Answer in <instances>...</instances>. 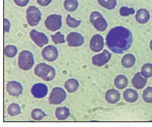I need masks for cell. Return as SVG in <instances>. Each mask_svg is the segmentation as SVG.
I'll return each instance as SVG.
<instances>
[{
	"label": "cell",
	"instance_id": "6da1fadb",
	"mask_svg": "<svg viewBox=\"0 0 152 127\" xmlns=\"http://www.w3.org/2000/svg\"><path fill=\"white\" fill-rule=\"evenodd\" d=\"M108 49L115 54H123L131 48L133 44V35L129 29L122 26L115 27L106 36Z\"/></svg>",
	"mask_w": 152,
	"mask_h": 127
},
{
	"label": "cell",
	"instance_id": "7a4b0ae2",
	"mask_svg": "<svg viewBox=\"0 0 152 127\" xmlns=\"http://www.w3.org/2000/svg\"><path fill=\"white\" fill-rule=\"evenodd\" d=\"M34 54L29 50H23L18 54V66L21 70L28 71L34 67Z\"/></svg>",
	"mask_w": 152,
	"mask_h": 127
},
{
	"label": "cell",
	"instance_id": "3957f363",
	"mask_svg": "<svg viewBox=\"0 0 152 127\" xmlns=\"http://www.w3.org/2000/svg\"><path fill=\"white\" fill-rule=\"evenodd\" d=\"M90 22L92 26L99 32H105L108 27L107 21L102 14L97 11H92L90 16Z\"/></svg>",
	"mask_w": 152,
	"mask_h": 127
},
{
	"label": "cell",
	"instance_id": "277c9868",
	"mask_svg": "<svg viewBox=\"0 0 152 127\" xmlns=\"http://www.w3.org/2000/svg\"><path fill=\"white\" fill-rule=\"evenodd\" d=\"M26 22L31 27H35L42 19V12L35 6H31L26 11Z\"/></svg>",
	"mask_w": 152,
	"mask_h": 127
},
{
	"label": "cell",
	"instance_id": "5b68a950",
	"mask_svg": "<svg viewBox=\"0 0 152 127\" xmlns=\"http://www.w3.org/2000/svg\"><path fill=\"white\" fill-rule=\"evenodd\" d=\"M45 27L50 32H57L63 26V17L61 15L52 14L48 16L45 19Z\"/></svg>",
	"mask_w": 152,
	"mask_h": 127
},
{
	"label": "cell",
	"instance_id": "8992f818",
	"mask_svg": "<svg viewBox=\"0 0 152 127\" xmlns=\"http://www.w3.org/2000/svg\"><path fill=\"white\" fill-rule=\"evenodd\" d=\"M67 97L66 91L61 87L53 88L50 93V97L48 98V101L50 105H59L65 101Z\"/></svg>",
	"mask_w": 152,
	"mask_h": 127
},
{
	"label": "cell",
	"instance_id": "52a82bcc",
	"mask_svg": "<svg viewBox=\"0 0 152 127\" xmlns=\"http://www.w3.org/2000/svg\"><path fill=\"white\" fill-rule=\"evenodd\" d=\"M30 37L32 40V41L39 48H43L45 45H47L49 44V39L47 37V35L44 34L43 32H40L35 29L31 31Z\"/></svg>",
	"mask_w": 152,
	"mask_h": 127
},
{
	"label": "cell",
	"instance_id": "ba28073f",
	"mask_svg": "<svg viewBox=\"0 0 152 127\" xmlns=\"http://www.w3.org/2000/svg\"><path fill=\"white\" fill-rule=\"evenodd\" d=\"M67 44L69 47L71 48H77V47H80L82 45L84 44L85 42V39H84L83 35L80 34L79 32H70L67 36L66 38Z\"/></svg>",
	"mask_w": 152,
	"mask_h": 127
},
{
	"label": "cell",
	"instance_id": "9c48e42d",
	"mask_svg": "<svg viewBox=\"0 0 152 127\" xmlns=\"http://www.w3.org/2000/svg\"><path fill=\"white\" fill-rule=\"evenodd\" d=\"M111 59V54L107 49L103 50L101 53L94 55L92 57V63L96 67H102L109 62Z\"/></svg>",
	"mask_w": 152,
	"mask_h": 127
},
{
	"label": "cell",
	"instance_id": "30bf717a",
	"mask_svg": "<svg viewBox=\"0 0 152 127\" xmlns=\"http://www.w3.org/2000/svg\"><path fill=\"white\" fill-rule=\"evenodd\" d=\"M42 58L49 62H54L58 57V50L55 45H47L42 50Z\"/></svg>",
	"mask_w": 152,
	"mask_h": 127
},
{
	"label": "cell",
	"instance_id": "8fae6325",
	"mask_svg": "<svg viewBox=\"0 0 152 127\" xmlns=\"http://www.w3.org/2000/svg\"><path fill=\"white\" fill-rule=\"evenodd\" d=\"M6 89L9 95L18 97L21 95L23 92V86L17 80H9L6 85Z\"/></svg>",
	"mask_w": 152,
	"mask_h": 127
},
{
	"label": "cell",
	"instance_id": "7c38bea8",
	"mask_svg": "<svg viewBox=\"0 0 152 127\" xmlns=\"http://www.w3.org/2000/svg\"><path fill=\"white\" fill-rule=\"evenodd\" d=\"M31 93L34 98L42 99L44 98L48 93V87L43 83L34 84L31 89Z\"/></svg>",
	"mask_w": 152,
	"mask_h": 127
},
{
	"label": "cell",
	"instance_id": "4fadbf2b",
	"mask_svg": "<svg viewBox=\"0 0 152 127\" xmlns=\"http://www.w3.org/2000/svg\"><path fill=\"white\" fill-rule=\"evenodd\" d=\"M104 48V39L99 34H95L91 39L90 48L93 52H100Z\"/></svg>",
	"mask_w": 152,
	"mask_h": 127
},
{
	"label": "cell",
	"instance_id": "5bb4252c",
	"mask_svg": "<svg viewBox=\"0 0 152 127\" xmlns=\"http://www.w3.org/2000/svg\"><path fill=\"white\" fill-rule=\"evenodd\" d=\"M148 78L144 77L142 74V72H137L134 76V77L131 80V84L133 85V87L136 89H142L146 86L147 83Z\"/></svg>",
	"mask_w": 152,
	"mask_h": 127
},
{
	"label": "cell",
	"instance_id": "9a60e30c",
	"mask_svg": "<svg viewBox=\"0 0 152 127\" xmlns=\"http://www.w3.org/2000/svg\"><path fill=\"white\" fill-rule=\"evenodd\" d=\"M106 101L109 104H116L120 101L121 93L120 92L115 89H110L106 92L105 94Z\"/></svg>",
	"mask_w": 152,
	"mask_h": 127
},
{
	"label": "cell",
	"instance_id": "2e32d148",
	"mask_svg": "<svg viewBox=\"0 0 152 127\" xmlns=\"http://www.w3.org/2000/svg\"><path fill=\"white\" fill-rule=\"evenodd\" d=\"M150 18H151V16H150L149 11L145 8L139 9L135 14V19L140 24H145L148 23Z\"/></svg>",
	"mask_w": 152,
	"mask_h": 127
},
{
	"label": "cell",
	"instance_id": "e0dca14e",
	"mask_svg": "<svg viewBox=\"0 0 152 127\" xmlns=\"http://www.w3.org/2000/svg\"><path fill=\"white\" fill-rule=\"evenodd\" d=\"M71 114L70 109L66 106H61L58 107L55 109V117L58 120V121H64V120L67 119Z\"/></svg>",
	"mask_w": 152,
	"mask_h": 127
},
{
	"label": "cell",
	"instance_id": "ac0fdd59",
	"mask_svg": "<svg viewBox=\"0 0 152 127\" xmlns=\"http://www.w3.org/2000/svg\"><path fill=\"white\" fill-rule=\"evenodd\" d=\"M79 87V81L75 78H70L66 80L64 83V88L69 93L76 92Z\"/></svg>",
	"mask_w": 152,
	"mask_h": 127
},
{
	"label": "cell",
	"instance_id": "d6986e66",
	"mask_svg": "<svg viewBox=\"0 0 152 127\" xmlns=\"http://www.w3.org/2000/svg\"><path fill=\"white\" fill-rule=\"evenodd\" d=\"M123 98L124 100L130 103L136 102L139 99V94L137 93L136 90L133 89H127L123 93Z\"/></svg>",
	"mask_w": 152,
	"mask_h": 127
},
{
	"label": "cell",
	"instance_id": "ffe728a7",
	"mask_svg": "<svg viewBox=\"0 0 152 127\" xmlns=\"http://www.w3.org/2000/svg\"><path fill=\"white\" fill-rule=\"evenodd\" d=\"M135 56L133 54L131 53H127L126 55H124L123 57L121 60V63L124 68L126 69H130L134 66V63H135Z\"/></svg>",
	"mask_w": 152,
	"mask_h": 127
},
{
	"label": "cell",
	"instance_id": "44dd1931",
	"mask_svg": "<svg viewBox=\"0 0 152 127\" xmlns=\"http://www.w3.org/2000/svg\"><path fill=\"white\" fill-rule=\"evenodd\" d=\"M114 83H115V85L118 89H124L128 85V78L126 77V75H118L115 77Z\"/></svg>",
	"mask_w": 152,
	"mask_h": 127
},
{
	"label": "cell",
	"instance_id": "7402d4cb",
	"mask_svg": "<svg viewBox=\"0 0 152 127\" xmlns=\"http://www.w3.org/2000/svg\"><path fill=\"white\" fill-rule=\"evenodd\" d=\"M49 66L47 63H39V64H37L35 68H34V75L38 77H40V78H43V77L46 74V72H47L48 69H49Z\"/></svg>",
	"mask_w": 152,
	"mask_h": 127
},
{
	"label": "cell",
	"instance_id": "603a6c76",
	"mask_svg": "<svg viewBox=\"0 0 152 127\" xmlns=\"http://www.w3.org/2000/svg\"><path fill=\"white\" fill-rule=\"evenodd\" d=\"M63 7L68 12H73L79 7V2L78 0H65L63 3Z\"/></svg>",
	"mask_w": 152,
	"mask_h": 127
},
{
	"label": "cell",
	"instance_id": "cb8c5ba5",
	"mask_svg": "<svg viewBox=\"0 0 152 127\" xmlns=\"http://www.w3.org/2000/svg\"><path fill=\"white\" fill-rule=\"evenodd\" d=\"M47 116V114L42 110V109L39 108H35L32 109L31 113V117L34 121H41Z\"/></svg>",
	"mask_w": 152,
	"mask_h": 127
},
{
	"label": "cell",
	"instance_id": "d4e9b609",
	"mask_svg": "<svg viewBox=\"0 0 152 127\" xmlns=\"http://www.w3.org/2000/svg\"><path fill=\"white\" fill-rule=\"evenodd\" d=\"M4 54L7 58H14L18 54V48L12 44H8L4 48Z\"/></svg>",
	"mask_w": 152,
	"mask_h": 127
},
{
	"label": "cell",
	"instance_id": "484cf974",
	"mask_svg": "<svg viewBox=\"0 0 152 127\" xmlns=\"http://www.w3.org/2000/svg\"><path fill=\"white\" fill-rule=\"evenodd\" d=\"M98 3L107 10H113L117 6V0H98Z\"/></svg>",
	"mask_w": 152,
	"mask_h": 127
},
{
	"label": "cell",
	"instance_id": "4316f807",
	"mask_svg": "<svg viewBox=\"0 0 152 127\" xmlns=\"http://www.w3.org/2000/svg\"><path fill=\"white\" fill-rule=\"evenodd\" d=\"M21 107L17 103L10 104L7 107V114L11 117L17 116L21 114Z\"/></svg>",
	"mask_w": 152,
	"mask_h": 127
},
{
	"label": "cell",
	"instance_id": "83f0119b",
	"mask_svg": "<svg viewBox=\"0 0 152 127\" xmlns=\"http://www.w3.org/2000/svg\"><path fill=\"white\" fill-rule=\"evenodd\" d=\"M66 25L71 27V28H77L80 26L82 21L80 19H76L73 18L71 15H67L66 18Z\"/></svg>",
	"mask_w": 152,
	"mask_h": 127
},
{
	"label": "cell",
	"instance_id": "f1b7e54d",
	"mask_svg": "<svg viewBox=\"0 0 152 127\" xmlns=\"http://www.w3.org/2000/svg\"><path fill=\"white\" fill-rule=\"evenodd\" d=\"M51 40L54 42L55 44H64L66 43V40L64 35L61 32H57L55 34L51 35Z\"/></svg>",
	"mask_w": 152,
	"mask_h": 127
},
{
	"label": "cell",
	"instance_id": "f546056e",
	"mask_svg": "<svg viewBox=\"0 0 152 127\" xmlns=\"http://www.w3.org/2000/svg\"><path fill=\"white\" fill-rule=\"evenodd\" d=\"M55 77H56V71H55V69L52 66H49V69L47 70V72H46V74L43 77L42 80H45V81H51L55 79Z\"/></svg>",
	"mask_w": 152,
	"mask_h": 127
},
{
	"label": "cell",
	"instance_id": "4dcf8cb0",
	"mask_svg": "<svg viewBox=\"0 0 152 127\" xmlns=\"http://www.w3.org/2000/svg\"><path fill=\"white\" fill-rule=\"evenodd\" d=\"M142 74L144 77L150 78L152 77V63H144L141 68Z\"/></svg>",
	"mask_w": 152,
	"mask_h": 127
},
{
	"label": "cell",
	"instance_id": "1f68e13d",
	"mask_svg": "<svg viewBox=\"0 0 152 127\" xmlns=\"http://www.w3.org/2000/svg\"><path fill=\"white\" fill-rule=\"evenodd\" d=\"M142 100L146 103H152V87H147L142 92Z\"/></svg>",
	"mask_w": 152,
	"mask_h": 127
},
{
	"label": "cell",
	"instance_id": "d6a6232c",
	"mask_svg": "<svg viewBox=\"0 0 152 127\" xmlns=\"http://www.w3.org/2000/svg\"><path fill=\"white\" fill-rule=\"evenodd\" d=\"M118 11H119V15L123 17H127L135 13L134 8L128 7H121Z\"/></svg>",
	"mask_w": 152,
	"mask_h": 127
},
{
	"label": "cell",
	"instance_id": "836d02e7",
	"mask_svg": "<svg viewBox=\"0 0 152 127\" xmlns=\"http://www.w3.org/2000/svg\"><path fill=\"white\" fill-rule=\"evenodd\" d=\"M29 2L30 0H14V3H15L18 7H26L29 3Z\"/></svg>",
	"mask_w": 152,
	"mask_h": 127
},
{
	"label": "cell",
	"instance_id": "e575fe53",
	"mask_svg": "<svg viewBox=\"0 0 152 127\" xmlns=\"http://www.w3.org/2000/svg\"><path fill=\"white\" fill-rule=\"evenodd\" d=\"M11 22L8 19H4V32L8 33L10 32V30H11Z\"/></svg>",
	"mask_w": 152,
	"mask_h": 127
},
{
	"label": "cell",
	"instance_id": "d590c367",
	"mask_svg": "<svg viewBox=\"0 0 152 127\" xmlns=\"http://www.w3.org/2000/svg\"><path fill=\"white\" fill-rule=\"evenodd\" d=\"M53 0H37L38 4L42 7H47L48 5H50Z\"/></svg>",
	"mask_w": 152,
	"mask_h": 127
},
{
	"label": "cell",
	"instance_id": "8d00e7d4",
	"mask_svg": "<svg viewBox=\"0 0 152 127\" xmlns=\"http://www.w3.org/2000/svg\"><path fill=\"white\" fill-rule=\"evenodd\" d=\"M150 48H151V50L152 51V40L150 41Z\"/></svg>",
	"mask_w": 152,
	"mask_h": 127
}]
</instances>
